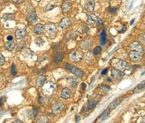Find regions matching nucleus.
Masks as SVG:
<instances>
[{
    "label": "nucleus",
    "instance_id": "f257e3e1",
    "mask_svg": "<svg viewBox=\"0 0 145 123\" xmlns=\"http://www.w3.org/2000/svg\"><path fill=\"white\" fill-rule=\"evenodd\" d=\"M65 66H66V69L68 71H70L71 73H73V74L75 75L76 77H80V78L84 77V71L81 69H78L77 67H75V66H72L70 64H67L66 65H65Z\"/></svg>",
    "mask_w": 145,
    "mask_h": 123
},
{
    "label": "nucleus",
    "instance_id": "f03ea898",
    "mask_svg": "<svg viewBox=\"0 0 145 123\" xmlns=\"http://www.w3.org/2000/svg\"><path fill=\"white\" fill-rule=\"evenodd\" d=\"M83 58V53L79 50H75L70 54V59L73 62H79Z\"/></svg>",
    "mask_w": 145,
    "mask_h": 123
},
{
    "label": "nucleus",
    "instance_id": "7ed1b4c3",
    "mask_svg": "<svg viewBox=\"0 0 145 123\" xmlns=\"http://www.w3.org/2000/svg\"><path fill=\"white\" fill-rule=\"evenodd\" d=\"M144 53L139 52V51H136V50H130L129 53V57L131 59V60L134 61V62H137V61H139L143 56Z\"/></svg>",
    "mask_w": 145,
    "mask_h": 123
},
{
    "label": "nucleus",
    "instance_id": "20e7f679",
    "mask_svg": "<svg viewBox=\"0 0 145 123\" xmlns=\"http://www.w3.org/2000/svg\"><path fill=\"white\" fill-rule=\"evenodd\" d=\"M115 67H116V69H117L123 70V71H126V70H129V69H131L130 65L126 62V61H125V60H120V61H118L117 63L115 64Z\"/></svg>",
    "mask_w": 145,
    "mask_h": 123
},
{
    "label": "nucleus",
    "instance_id": "39448f33",
    "mask_svg": "<svg viewBox=\"0 0 145 123\" xmlns=\"http://www.w3.org/2000/svg\"><path fill=\"white\" fill-rule=\"evenodd\" d=\"M64 109V104L62 102H58L52 106V113L54 114H60Z\"/></svg>",
    "mask_w": 145,
    "mask_h": 123
},
{
    "label": "nucleus",
    "instance_id": "423d86ee",
    "mask_svg": "<svg viewBox=\"0 0 145 123\" xmlns=\"http://www.w3.org/2000/svg\"><path fill=\"white\" fill-rule=\"evenodd\" d=\"M129 49H130V50H136V51L144 53V48L142 47V44L137 42H134L133 43H131L129 46Z\"/></svg>",
    "mask_w": 145,
    "mask_h": 123
},
{
    "label": "nucleus",
    "instance_id": "0eeeda50",
    "mask_svg": "<svg viewBox=\"0 0 145 123\" xmlns=\"http://www.w3.org/2000/svg\"><path fill=\"white\" fill-rule=\"evenodd\" d=\"M55 90V86L52 83H47L44 87V93L47 95H50Z\"/></svg>",
    "mask_w": 145,
    "mask_h": 123
},
{
    "label": "nucleus",
    "instance_id": "6e6552de",
    "mask_svg": "<svg viewBox=\"0 0 145 123\" xmlns=\"http://www.w3.org/2000/svg\"><path fill=\"white\" fill-rule=\"evenodd\" d=\"M110 110L109 108H107V109H105L104 112L99 115V117L97 118V122H104V120H106L109 115H110Z\"/></svg>",
    "mask_w": 145,
    "mask_h": 123
},
{
    "label": "nucleus",
    "instance_id": "1a4fd4ad",
    "mask_svg": "<svg viewBox=\"0 0 145 123\" xmlns=\"http://www.w3.org/2000/svg\"><path fill=\"white\" fill-rule=\"evenodd\" d=\"M45 29L49 34H54L57 31V25L54 23H49L47 24L46 26H45Z\"/></svg>",
    "mask_w": 145,
    "mask_h": 123
},
{
    "label": "nucleus",
    "instance_id": "9d476101",
    "mask_svg": "<svg viewBox=\"0 0 145 123\" xmlns=\"http://www.w3.org/2000/svg\"><path fill=\"white\" fill-rule=\"evenodd\" d=\"M70 24H71V20L69 18H64L60 22L59 26L62 29H66L70 26Z\"/></svg>",
    "mask_w": 145,
    "mask_h": 123
},
{
    "label": "nucleus",
    "instance_id": "9b49d317",
    "mask_svg": "<svg viewBox=\"0 0 145 123\" xmlns=\"http://www.w3.org/2000/svg\"><path fill=\"white\" fill-rule=\"evenodd\" d=\"M71 7H72V5L69 1H65L62 4V6H61L62 11V13H68V12L71 10Z\"/></svg>",
    "mask_w": 145,
    "mask_h": 123
},
{
    "label": "nucleus",
    "instance_id": "f8f14e48",
    "mask_svg": "<svg viewBox=\"0 0 145 123\" xmlns=\"http://www.w3.org/2000/svg\"><path fill=\"white\" fill-rule=\"evenodd\" d=\"M37 20H38V17H37L36 12L34 10L30 12L28 15V16H27V20L30 23H34L35 22L37 21Z\"/></svg>",
    "mask_w": 145,
    "mask_h": 123
},
{
    "label": "nucleus",
    "instance_id": "ddd939ff",
    "mask_svg": "<svg viewBox=\"0 0 145 123\" xmlns=\"http://www.w3.org/2000/svg\"><path fill=\"white\" fill-rule=\"evenodd\" d=\"M122 101V98H116V99H115L108 106V108L110 110H113L115 108H116L118 106H119V104L121 103Z\"/></svg>",
    "mask_w": 145,
    "mask_h": 123
},
{
    "label": "nucleus",
    "instance_id": "4468645a",
    "mask_svg": "<svg viewBox=\"0 0 145 123\" xmlns=\"http://www.w3.org/2000/svg\"><path fill=\"white\" fill-rule=\"evenodd\" d=\"M60 96H61L62 98H63V99L67 100V99H68V98H70V96H71V92H70V90L68 88H64V89L62 90L61 93H60Z\"/></svg>",
    "mask_w": 145,
    "mask_h": 123
},
{
    "label": "nucleus",
    "instance_id": "2eb2a0df",
    "mask_svg": "<svg viewBox=\"0 0 145 123\" xmlns=\"http://www.w3.org/2000/svg\"><path fill=\"white\" fill-rule=\"evenodd\" d=\"M97 20H98V18L93 13H91V14H89L88 15V22L89 23L91 24V25H95L97 23Z\"/></svg>",
    "mask_w": 145,
    "mask_h": 123
},
{
    "label": "nucleus",
    "instance_id": "dca6fc26",
    "mask_svg": "<svg viewBox=\"0 0 145 123\" xmlns=\"http://www.w3.org/2000/svg\"><path fill=\"white\" fill-rule=\"evenodd\" d=\"M46 80H47V77L45 75L39 76L37 79V81H36V85L39 88L42 87V86H44V84L46 82Z\"/></svg>",
    "mask_w": 145,
    "mask_h": 123
},
{
    "label": "nucleus",
    "instance_id": "f3484780",
    "mask_svg": "<svg viewBox=\"0 0 145 123\" xmlns=\"http://www.w3.org/2000/svg\"><path fill=\"white\" fill-rule=\"evenodd\" d=\"M94 6H95V3L93 0H91V1H89L88 2L86 5H85V8L86 10L88 11V12H93L94 10Z\"/></svg>",
    "mask_w": 145,
    "mask_h": 123
},
{
    "label": "nucleus",
    "instance_id": "a211bd4d",
    "mask_svg": "<svg viewBox=\"0 0 145 123\" xmlns=\"http://www.w3.org/2000/svg\"><path fill=\"white\" fill-rule=\"evenodd\" d=\"M25 29H18L17 31L15 32V37L17 39H22L25 34Z\"/></svg>",
    "mask_w": 145,
    "mask_h": 123
},
{
    "label": "nucleus",
    "instance_id": "6ab92c4d",
    "mask_svg": "<svg viewBox=\"0 0 145 123\" xmlns=\"http://www.w3.org/2000/svg\"><path fill=\"white\" fill-rule=\"evenodd\" d=\"M44 25H42L41 23H38L37 25H36L34 27V32L36 34H41L44 31Z\"/></svg>",
    "mask_w": 145,
    "mask_h": 123
},
{
    "label": "nucleus",
    "instance_id": "aec40b11",
    "mask_svg": "<svg viewBox=\"0 0 145 123\" xmlns=\"http://www.w3.org/2000/svg\"><path fill=\"white\" fill-rule=\"evenodd\" d=\"M144 88H145V80L142 81L137 86H136V88H134V93H138L142 91Z\"/></svg>",
    "mask_w": 145,
    "mask_h": 123
},
{
    "label": "nucleus",
    "instance_id": "412c9836",
    "mask_svg": "<svg viewBox=\"0 0 145 123\" xmlns=\"http://www.w3.org/2000/svg\"><path fill=\"white\" fill-rule=\"evenodd\" d=\"M123 73H122L121 70L117 69L112 71V77H113V78H121L123 77Z\"/></svg>",
    "mask_w": 145,
    "mask_h": 123
},
{
    "label": "nucleus",
    "instance_id": "4be33fe9",
    "mask_svg": "<svg viewBox=\"0 0 145 123\" xmlns=\"http://www.w3.org/2000/svg\"><path fill=\"white\" fill-rule=\"evenodd\" d=\"M15 47V42L12 40L9 41V42L5 43V47L9 51H12L13 50H14Z\"/></svg>",
    "mask_w": 145,
    "mask_h": 123
},
{
    "label": "nucleus",
    "instance_id": "5701e85b",
    "mask_svg": "<svg viewBox=\"0 0 145 123\" xmlns=\"http://www.w3.org/2000/svg\"><path fill=\"white\" fill-rule=\"evenodd\" d=\"M107 41V38H106V32H105L104 30L102 31L101 35H100V44L102 45H104L105 43H106Z\"/></svg>",
    "mask_w": 145,
    "mask_h": 123
},
{
    "label": "nucleus",
    "instance_id": "b1692460",
    "mask_svg": "<svg viewBox=\"0 0 145 123\" xmlns=\"http://www.w3.org/2000/svg\"><path fill=\"white\" fill-rule=\"evenodd\" d=\"M91 44H92L91 42H90L89 40L86 39V40H85L84 42H83L81 43V47L83 48V49H85V50H88L89 47H91Z\"/></svg>",
    "mask_w": 145,
    "mask_h": 123
},
{
    "label": "nucleus",
    "instance_id": "393cba45",
    "mask_svg": "<svg viewBox=\"0 0 145 123\" xmlns=\"http://www.w3.org/2000/svg\"><path fill=\"white\" fill-rule=\"evenodd\" d=\"M96 106H97V102H96V101H94V100H89V101H88V103H87V107H88V108H89V109H93V108H94L96 107Z\"/></svg>",
    "mask_w": 145,
    "mask_h": 123
},
{
    "label": "nucleus",
    "instance_id": "a878e982",
    "mask_svg": "<svg viewBox=\"0 0 145 123\" xmlns=\"http://www.w3.org/2000/svg\"><path fill=\"white\" fill-rule=\"evenodd\" d=\"M63 58H64V55H63V53H58L57 55H56V56H55V62H57V63H60L61 61L62 60V59H63Z\"/></svg>",
    "mask_w": 145,
    "mask_h": 123
},
{
    "label": "nucleus",
    "instance_id": "bb28decb",
    "mask_svg": "<svg viewBox=\"0 0 145 123\" xmlns=\"http://www.w3.org/2000/svg\"><path fill=\"white\" fill-rule=\"evenodd\" d=\"M102 53V48L100 46H97L93 50V54L94 55H97L99 54H100Z\"/></svg>",
    "mask_w": 145,
    "mask_h": 123
},
{
    "label": "nucleus",
    "instance_id": "cd10ccee",
    "mask_svg": "<svg viewBox=\"0 0 145 123\" xmlns=\"http://www.w3.org/2000/svg\"><path fill=\"white\" fill-rule=\"evenodd\" d=\"M48 122V119L46 116H42L40 117V118H39L38 120H37V122Z\"/></svg>",
    "mask_w": 145,
    "mask_h": 123
},
{
    "label": "nucleus",
    "instance_id": "c85d7f7f",
    "mask_svg": "<svg viewBox=\"0 0 145 123\" xmlns=\"http://www.w3.org/2000/svg\"><path fill=\"white\" fill-rule=\"evenodd\" d=\"M36 43L38 45H42L44 43V40H43L41 37H38L36 39Z\"/></svg>",
    "mask_w": 145,
    "mask_h": 123
},
{
    "label": "nucleus",
    "instance_id": "c756f323",
    "mask_svg": "<svg viewBox=\"0 0 145 123\" xmlns=\"http://www.w3.org/2000/svg\"><path fill=\"white\" fill-rule=\"evenodd\" d=\"M11 72H12V74L13 76H15L16 74H17V71H16V66L15 64H12V69H11Z\"/></svg>",
    "mask_w": 145,
    "mask_h": 123
},
{
    "label": "nucleus",
    "instance_id": "7c9ffc66",
    "mask_svg": "<svg viewBox=\"0 0 145 123\" xmlns=\"http://www.w3.org/2000/svg\"><path fill=\"white\" fill-rule=\"evenodd\" d=\"M5 64V58L1 53H0V66H2Z\"/></svg>",
    "mask_w": 145,
    "mask_h": 123
},
{
    "label": "nucleus",
    "instance_id": "2f4dec72",
    "mask_svg": "<svg viewBox=\"0 0 145 123\" xmlns=\"http://www.w3.org/2000/svg\"><path fill=\"white\" fill-rule=\"evenodd\" d=\"M139 39H140V42L143 44H145V33L141 34L139 36Z\"/></svg>",
    "mask_w": 145,
    "mask_h": 123
},
{
    "label": "nucleus",
    "instance_id": "473e14b6",
    "mask_svg": "<svg viewBox=\"0 0 145 123\" xmlns=\"http://www.w3.org/2000/svg\"><path fill=\"white\" fill-rule=\"evenodd\" d=\"M100 87L104 90H105V91H109L110 90V88L109 87V86H108V85H104V84H102V85H101Z\"/></svg>",
    "mask_w": 145,
    "mask_h": 123
},
{
    "label": "nucleus",
    "instance_id": "72a5a7b5",
    "mask_svg": "<svg viewBox=\"0 0 145 123\" xmlns=\"http://www.w3.org/2000/svg\"><path fill=\"white\" fill-rule=\"evenodd\" d=\"M97 26H99V27L103 26V24H104V23H103V20H102V19L98 18V20H97Z\"/></svg>",
    "mask_w": 145,
    "mask_h": 123
},
{
    "label": "nucleus",
    "instance_id": "f704fd0d",
    "mask_svg": "<svg viewBox=\"0 0 145 123\" xmlns=\"http://www.w3.org/2000/svg\"><path fill=\"white\" fill-rule=\"evenodd\" d=\"M55 7V5H48V6H47V7H46V8H47V9H46L45 10H46V11L51 10H52V9H54Z\"/></svg>",
    "mask_w": 145,
    "mask_h": 123
},
{
    "label": "nucleus",
    "instance_id": "c9c22d12",
    "mask_svg": "<svg viewBox=\"0 0 145 123\" xmlns=\"http://www.w3.org/2000/svg\"><path fill=\"white\" fill-rule=\"evenodd\" d=\"M44 98H42V96H40V97L38 98V103H40L41 105H43V104H44Z\"/></svg>",
    "mask_w": 145,
    "mask_h": 123
},
{
    "label": "nucleus",
    "instance_id": "e433bc0d",
    "mask_svg": "<svg viewBox=\"0 0 145 123\" xmlns=\"http://www.w3.org/2000/svg\"><path fill=\"white\" fill-rule=\"evenodd\" d=\"M37 114V109L36 108H33V111H32V116L33 117H36Z\"/></svg>",
    "mask_w": 145,
    "mask_h": 123
},
{
    "label": "nucleus",
    "instance_id": "4c0bfd02",
    "mask_svg": "<svg viewBox=\"0 0 145 123\" xmlns=\"http://www.w3.org/2000/svg\"><path fill=\"white\" fill-rule=\"evenodd\" d=\"M116 10H117V9H116L115 7H111V8H110V13H111L112 14L115 13H116Z\"/></svg>",
    "mask_w": 145,
    "mask_h": 123
},
{
    "label": "nucleus",
    "instance_id": "58836bf2",
    "mask_svg": "<svg viewBox=\"0 0 145 123\" xmlns=\"http://www.w3.org/2000/svg\"><path fill=\"white\" fill-rule=\"evenodd\" d=\"M108 71V68H105L102 72H101V74L102 75H104V74H107V72Z\"/></svg>",
    "mask_w": 145,
    "mask_h": 123
},
{
    "label": "nucleus",
    "instance_id": "ea45409f",
    "mask_svg": "<svg viewBox=\"0 0 145 123\" xmlns=\"http://www.w3.org/2000/svg\"><path fill=\"white\" fill-rule=\"evenodd\" d=\"M13 1H14V2L16 4H20V3H22L24 0H13Z\"/></svg>",
    "mask_w": 145,
    "mask_h": 123
},
{
    "label": "nucleus",
    "instance_id": "a19ab883",
    "mask_svg": "<svg viewBox=\"0 0 145 123\" xmlns=\"http://www.w3.org/2000/svg\"><path fill=\"white\" fill-rule=\"evenodd\" d=\"M4 103V99L2 97H0V106H2Z\"/></svg>",
    "mask_w": 145,
    "mask_h": 123
},
{
    "label": "nucleus",
    "instance_id": "79ce46f5",
    "mask_svg": "<svg viewBox=\"0 0 145 123\" xmlns=\"http://www.w3.org/2000/svg\"><path fill=\"white\" fill-rule=\"evenodd\" d=\"M126 30V26L124 25V26H123V29L120 31V32H121V33H123V32H125Z\"/></svg>",
    "mask_w": 145,
    "mask_h": 123
},
{
    "label": "nucleus",
    "instance_id": "37998d69",
    "mask_svg": "<svg viewBox=\"0 0 145 123\" xmlns=\"http://www.w3.org/2000/svg\"><path fill=\"white\" fill-rule=\"evenodd\" d=\"M79 121H80V117L78 116V115H76V116H75V122H79Z\"/></svg>",
    "mask_w": 145,
    "mask_h": 123
},
{
    "label": "nucleus",
    "instance_id": "c03bdc74",
    "mask_svg": "<svg viewBox=\"0 0 145 123\" xmlns=\"http://www.w3.org/2000/svg\"><path fill=\"white\" fill-rule=\"evenodd\" d=\"M7 40L8 41H11V40H12L13 39V37L12 36H8L7 37Z\"/></svg>",
    "mask_w": 145,
    "mask_h": 123
},
{
    "label": "nucleus",
    "instance_id": "a18cd8bd",
    "mask_svg": "<svg viewBox=\"0 0 145 123\" xmlns=\"http://www.w3.org/2000/svg\"><path fill=\"white\" fill-rule=\"evenodd\" d=\"M141 122H144V123H145V116H144V117L142 118V121H141Z\"/></svg>",
    "mask_w": 145,
    "mask_h": 123
},
{
    "label": "nucleus",
    "instance_id": "49530a36",
    "mask_svg": "<svg viewBox=\"0 0 145 123\" xmlns=\"http://www.w3.org/2000/svg\"><path fill=\"white\" fill-rule=\"evenodd\" d=\"M134 20H135V19H134H134H133L132 20H131V25H132V24L134 23Z\"/></svg>",
    "mask_w": 145,
    "mask_h": 123
},
{
    "label": "nucleus",
    "instance_id": "de8ad7c7",
    "mask_svg": "<svg viewBox=\"0 0 145 123\" xmlns=\"http://www.w3.org/2000/svg\"><path fill=\"white\" fill-rule=\"evenodd\" d=\"M34 1H36V2H39L41 1V0H34Z\"/></svg>",
    "mask_w": 145,
    "mask_h": 123
},
{
    "label": "nucleus",
    "instance_id": "09e8293b",
    "mask_svg": "<svg viewBox=\"0 0 145 123\" xmlns=\"http://www.w3.org/2000/svg\"><path fill=\"white\" fill-rule=\"evenodd\" d=\"M2 77H1V76H0V82H1V81H2Z\"/></svg>",
    "mask_w": 145,
    "mask_h": 123
},
{
    "label": "nucleus",
    "instance_id": "8fccbe9b",
    "mask_svg": "<svg viewBox=\"0 0 145 123\" xmlns=\"http://www.w3.org/2000/svg\"><path fill=\"white\" fill-rule=\"evenodd\" d=\"M144 74H145V71H144V73L142 74H141V75H144Z\"/></svg>",
    "mask_w": 145,
    "mask_h": 123
},
{
    "label": "nucleus",
    "instance_id": "3c124183",
    "mask_svg": "<svg viewBox=\"0 0 145 123\" xmlns=\"http://www.w3.org/2000/svg\"><path fill=\"white\" fill-rule=\"evenodd\" d=\"M52 1H57V0H52Z\"/></svg>",
    "mask_w": 145,
    "mask_h": 123
}]
</instances>
